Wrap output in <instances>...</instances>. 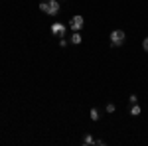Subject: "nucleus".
Returning <instances> with one entry per match:
<instances>
[{
  "instance_id": "5",
  "label": "nucleus",
  "mask_w": 148,
  "mask_h": 146,
  "mask_svg": "<svg viewBox=\"0 0 148 146\" xmlns=\"http://www.w3.org/2000/svg\"><path fill=\"white\" fill-rule=\"evenodd\" d=\"M83 144H85V146H91V144H95V146H103L105 142H103V140H95L91 134H85V136H83Z\"/></svg>"
},
{
  "instance_id": "10",
  "label": "nucleus",
  "mask_w": 148,
  "mask_h": 146,
  "mask_svg": "<svg viewBox=\"0 0 148 146\" xmlns=\"http://www.w3.org/2000/svg\"><path fill=\"white\" fill-rule=\"evenodd\" d=\"M105 111H107V112H114V105H113V103H107Z\"/></svg>"
},
{
  "instance_id": "2",
  "label": "nucleus",
  "mask_w": 148,
  "mask_h": 146,
  "mask_svg": "<svg viewBox=\"0 0 148 146\" xmlns=\"http://www.w3.org/2000/svg\"><path fill=\"white\" fill-rule=\"evenodd\" d=\"M83 26H85V20H83V16H79V14L69 20V30H71V32H79Z\"/></svg>"
},
{
  "instance_id": "7",
  "label": "nucleus",
  "mask_w": 148,
  "mask_h": 146,
  "mask_svg": "<svg viewBox=\"0 0 148 146\" xmlns=\"http://www.w3.org/2000/svg\"><path fill=\"white\" fill-rule=\"evenodd\" d=\"M140 112H142V109L138 107L136 103H134V105H130V117H138Z\"/></svg>"
},
{
  "instance_id": "11",
  "label": "nucleus",
  "mask_w": 148,
  "mask_h": 146,
  "mask_svg": "<svg viewBox=\"0 0 148 146\" xmlns=\"http://www.w3.org/2000/svg\"><path fill=\"white\" fill-rule=\"evenodd\" d=\"M128 101H130V105H134V103H138V97L134 95V93H132V95L128 97Z\"/></svg>"
},
{
  "instance_id": "12",
  "label": "nucleus",
  "mask_w": 148,
  "mask_h": 146,
  "mask_svg": "<svg viewBox=\"0 0 148 146\" xmlns=\"http://www.w3.org/2000/svg\"><path fill=\"white\" fill-rule=\"evenodd\" d=\"M142 49L148 53V38H144V40H142Z\"/></svg>"
},
{
  "instance_id": "9",
  "label": "nucleus",
  "mask_w": 148,
  "mask_h": 146,
  "mask_svg": "<svg viewBox=\"0 0 148 146\" xmlns=\"http://www.w3.org/2000/svg\"><path fill=\"white\" fill-rule=\"evenodd\" d=\"M38 8H40V12H44V14H47V0H44V2H40V4H38Z\"/></svg>"
},
{
  "instance_id": "1",
  "label": "nucleus",
  "mask_w": 148,
  "mask_h": 146,
  "mask_svg": "<svg viewBox=\"0 0 148 146\" xmlns=\"http://www.w3.org/2000/svg\"><path fill=\"white\" fill-rule=\"evenodd\" d=\"M109 38H111V45H113V47H121L126 40V34L123 30H113V32L109 34Z\"/></svg>"
},
{
  "instance_id": "4",
  "label": "nucleus",
  "mask_w": 148,
  "mask_h": 146,
  "mask_svg": "<svg viewBox=\"0 0 148 146\" xmlns=\"http://www.w3.org/2000/svg\"><path fill=\"white\" fill-rule=\"evenodd\" d=\"M47 14H49V16L59 14V2H57V0H47Z\"/></svg>"
},
{
  "instance_id": "13",
  "label": "nucleus",
  "mask_w": 148,
  "mask_h": 146,
  "mask_svg": "<svg viewBox=\"0 0 148 146\" xmlns=\"http://www.w3.org/2000/svg\"><path fill=\"white\" fill-rule=\"evenodd\" d=\"M59 45H61V47H65V45H67V40H65V38H61V40H59Z\"/></svg>"
},
{
  "instance_id": "3",
  "label": "nucleus",
  "mask_w": 148,
  "mask_h": 146,
  "mask_svg": "<svg viewBox=\"0 0 148 146\" xmlns=\"http://www.w3.org/2000/svg\"><path fill=\"white\" fill-rule=\"evenodd\" d=\"M65 32H67L65 24H59V22L51 24V34L53 36H57V38H65Z\"/></svg>"
},
{
  "instance_id": "8",
  "label": "nucleus",
  "mask_w": 148,
  "mask_h": 146,
  "mask_svg": "<svg viewBox=\"0 0 148 146\" xmlns=\"http://www.w3.org/2000/svg\"><path fill=\"white\" fill-rule=\"evenodd\" d=\"M89 117H91V121H99V119H101V117H99V111H97V109H91Z\"/></svg>"
},
{
  "instance_id": "6",
  "label": "nucleus",
  "mask_w": 148,
  "mask_h": 146,
  "mask_svg": "<svg viewBox=\"0 0 148 146\" xmlns=\"http://www.w3.org/2000/svg\"><path fill=\"white\" fill-rule=\"evenodd\" d=\"M81 42H83V36L79 34V32H73L71 34V44H75V45H79Z\"/></svg>"
}]
</instances>
